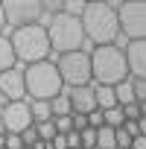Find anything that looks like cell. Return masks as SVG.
I'll return each instance as SVG.
<instances>
[{
    "label": "cell",
    "instance_id": "1",
    "mask_svg": "<svg viewBox=\"0 0 146 149\" xmlns=\"http://www.w3.org/2000/svg\"><path fill=\"white\" fill-rule=\"evenodd\" d=\"M85 41L99 44H117L120 38V26H117V12L105 3V0H94V3H85L82 15H79Z\"/></svg>",
    "mask_w": 146,
    "mask_h": 149
},
{
    "label": "cell",
    "instance_id": "2",
    "mask_svg": "<svg viewBox=\"0 0 146 149\" xmlns=\"http://www.w3.org/2000/svg\"><path fill=\"white\" fill-rule=\"evenodd\" d=\"M12 44V53H15V61H24V64H35V61H47L50 58V38H47V29L41 24H29V26H18L9 38Z\"/></svg>",
    "mask_w": 146,
    "mask_h": 149
},
{
    "label": "cell",
    "instance_id": "3",
    "mask_svg": "<svg viewBox=\"0 0 146 149\" xmlns=\"http://www.w3.org/2000/svg\"><path fill=\"white\" fill-rule=\"evenodd\" d=\"M88 58H91V79H97V85H117V82L129 79L126 58L117 44H99V47H94V53Z\"/></svg>",
    "mask_w": 146,
    "mask_h": 149
},
{
    "label": "cell",
    "instance_id": "4",
    "mask_svg": "<svg viewBox=\"0 0 146 149\" xmlns=\"http://www.w3.org/2000/svg\"><path fill=\"white\" fill-rule=\"evenodd\" d=\"M24 88H26V97L29 100H53L64 91L61 85V76L56 70V61H35V64H26L24 67Z\"/></svg>",
    "mask_w": 146,
    "mask_h": 149
},
{
    "label": "cell",
    "instance_id": "5",
    "mask_svg": "<svg viewBox=\"0 0 146 149\" xmlns=\"http://www.w3.org/2000/svg\"><path fill=\"white\" fill-rule=\"evenodd\" d=\"M44 29H47V38H50V50H56L58 56L73 53V50H82V44H85V32H82L79 18H73L67 12L50 15V21H47Z\"/></svg>",
    "mask_w": 146,
    "mask_h": 149
},
{
    "label": "cell",
    "instance_id": "6",
    "mask_svg": "<svg viewBox=\"0 0 146 149\" xmlns=\"http://www.w3.org/2000/svg\"><path fill=\"white\" fill-rule=\"evenodd\" d=\"M56 70H58V76H61V85H67V88L91 85V58H88L85 50H73V53L58 56Z\"/></svg>",
    "mask_w": 146,
    "mask_h": 149
},
{
    "label": "cell",
    "instance_id": "7",
    "mask_svg": "<svg viewBox=\"0 0 146 149\" xmlns=\"http://www.w3.org/2000/svg\"><path fill=\"white\" fill-rule=\"evenodd\" d=\"M114 12L120 35H126L129 41L146 38V0H123Z\"/></svg>",
    "mask_w": 146,
    "mask_h": 149
},
{
    "label": "cell",
    "instance_id": "8",
    "mask_svg": "<svg viewBox=\"0 0 146 149\" xmlns=\"http://www.w3.org/2000/svg\"><path fill=\"white\" fill-rule=\"evenodd\" d=\"M3 6V18L9 26H29V24H38L44 18V9L38 0H0Z\"/></svg>",
    "mask_w": 146,
    "mask_h": 149
},
{
    "label": "cell",
    "instance_id": "9",
    "mask_svg": "<svg viewBox=\"0 0 146 149\" xmlns=\"http://www.w3.org/2000/svg\"><path fill=\"white\" fill-rule=\"evenodd\" d=\"M0 123H3L6 134H21L24 129L32 126V114H29V102L18 100V102H6L0 108Z\"/></svg>",
    "mask_w": 146,
    "mask_h": 149
},
{
    "label": "cell",
    "instance_id": "10",
    "mask_svg": "<svg viewBox=\"0 0 146 149\" xmlns=\"http://www.w3.org/2000/svg\"><path fill=\"white\" fill-rule=\"evenodd\" d=\"M0 97L6 102H18L26 100V88H24V67H9L0 73Z\"/></svg>",
    "mask_w": 146,
    "mask_h": 149
},
{
    "label": "cell",
    "instance_id": "11",
    "mask_svg": "<svg viewBox=\"0 0 146 149\" xmlns=\"http://www.w3.org/2000/svg\"><path fill=\"white\" fill-rule=\"evenodd\" d=\"M123 58H126L129 76H134V79H146V38L129 41L126 50H123Z\"/></svg>",
    "mask_w": 146,
    "mask_h": 149
},
{
    "label": "cell",
    "instance_id": "12",
    "mask_svg": "<svg viewBox=\"0 0 146 149\" xmlns=\"http://www.w3.org/2000/svg\"><path fill=\"white\" fill-rule=\"evenodd\" d=\"M67 102H70V114H91L97 108L94 102V85H79V88H70L64 91Z\"/></svg>",
    "mask_w": 146,
    "mask_h": 149
},
{
    "label": "cell",
    "instance_id": "13",
    "mask_svg": "<svg viewBox=\"0 0 146 149\" xmlns=\"http://www.w3.org/2000/svg\"><path fill=\"white\" fill-rule=\"evenodd\" d=\"M94 102H97L99 111L114 108V105H117V100H114V88H111V85H94Z\"/></svg>",
    "mask_w": 146,
    "mask_h": 149
},
{
    "label": "cell",
    "instance_id": "14",
    "mask_svg": "<svg viewBox=\"0 0 146 149\" xmlns=\"http://www.w3.org/2000/svg\"><path fill=\"white\" fill-rule=\"evenodd\" d=\"M18 61H15V53H12V44H9V38L0 32V73L3 70H9V67H15Z\"/></svg>",
    "mask_w": 146,
    "mask_h": 149
},
{
    "label": "cell",
    "instance_id": "15",
    "mask_svg": "<svg viewBox=\"0 0 146 149\" xmlns=\"http://www.w3.org/2000/svg\"><path fill=\"white\" fill-rule=\"evenodd\" d=\"M111 88H114V100H117L120 108L129 105V102H134V91H131V82H129V79H123V82H117V85H111Z\"/></svg>",
    "mask_w": 146,
    "mask_h": 149
},
{
    "label": "cell",
    "instance_id": "16",
    "mask_svg": "<svg viewBox=\"0 0 146 149\" xmlns=\"http://www.w3.org/2000/svg\"><path fill=\"white\" fill-rule=\"evenodd\" d=\"M29 114H32V123L53 120V111H50V102H47V100H32V102H29Z\"/></svg>",
    "mask_w": 146,
    "mask_h": 149
},
{
    "label": "cell",
    "instance_id": "17",
    "mask_svg": "<svg viewBox=\"0 0 146 149\" xmlns=\"http://www.w3.org/2000/svg\"><path fill=\"white\" fill-rule=\"evenodd\" d=\"M94 149H117L114 143V129L111 126H99L97 129V146Z\"/></svg>",
    "mask_w": 146,
    "mask_h": 149
},
{
    "label": "cell",
    "instance_id": "18",
    "mask_svg": "<svg viewBox=\"0 0 146 149\" xmlns=\"http://www.w3.org/2000/svg\"><path fill=\"white\" fill-rule=\"evenodd\" d=\"M50 111H53V117H64V114H70V102H67V94H64V91H61L58 97L50 100Z\"/></svg>",
    "mask_w": 146,
    "mask_h": 149
},
{
    "label": "cell",
    "instance_id": "19",
    "mask_svg": "<svg viewBox=\"0 0 146 149\" xmlns=\"http://www.w3.org/2000/svg\"><path fill=\"white\" fill-rule=\"evenodd\" d=\"M123 120H126V117H123V108H120V105H114V108L102 111V123H105V126H111V129H120V126H123Z\"/></svg>",
    "mask_w": 146,
    "mask_h": 149
},
{
    "label": "cell",
    "instance_id": "20",
    "mask_svg": "<svg viewBox=\"0 0 146 149\" xmlns=\"http://www.w3.org/2000/svg\"><path fill=\"white\" fill-rule=\"evenodd\" d=\"M79 146H82V149H94V146H97V129L85 126V129L79 132Z\"/></svg>",
    "mask_w": 146,
    "mask_h": 149
},
{
    "label": "cell",
    "instance_id": "21",
    "mask_svg": "<svg viewBox=\"0 0 146 149\" xmlns=\"http://www.w3.org/2000/svg\"><path fill=\"white\" fill-rule=\"evenodd\" d=\"M85 3H88V0H61V12H67V15H73V18H79L82 9H85Z\"/></svg>",
    "mask_w": 146,
    "mask_h": 149
},
{
    "label": "cell",
    "instance_id": "22",
    "mask_svg": "<svg viewBox=\"0 0 146 149\" xmlns=\"http://www.w3.org/2000/svg\"><path fill=\"white\" fill-rule=\"evenodd\" d=\"M129 82H131V91H134V102L143 105V102H146V79H134V76H131Z\"/></svg>",
    "mask_w": 146,
    "mask_h": 149
},
{
    "label": "cell",
    "instance_id": "23",
    "mask_svg": "<svg viewBox=\"0 0 146 149\" xmlns=\"http://www.w3.org/2000/svg\"><path fill=\"white\" fill-rule=\"evenodd\" d=\"M123 117H126V120H140V117H143V105H137V102L123 105Z\"/></svg>",
    "mask_w": 146,
    "mask_h": 149
},
{
    "label": "cell",
    "instance_id": "24",
    "mask_svg": "<svg viewBox=\"0 0 146 149\" xmlns=\"http://www.w3.org/2000/svg\"><path fill=\"white\" fill-rule=\"evenodd\" d=\"M85 117H88V126H91V129L105 126V123H102V111H99V108H94V111H91V114H85Z\"/></svg>",
    "mask_w": 146,
    "mask_h": 149
},
{
    "label": "cell",
    "instance_id": "25",
    "mask_svg": "<svg viewBox=\"0 0 146 149\" xmlns=\"http://www.w3.org/2000/svg\"><path fill=\"white\" fill-rule=\"evenodd\" d=\"M3 146H6V149H24L21 134H3Z\"/></svg>",
    "mask_w": 146,
    "mask_h": 149
},
{
    "label": "cell",
    "instance_id": "26",
    "mask_svg": "<svg viewBox=\"0 0 146 149\" xmlns=\"http://www.w3.org/2000/svg\"><path fill=\"white\" fill-rule=\"evenodd\" d=\"M38 3H41V9H44V12H53V15H56V12H61V0H38Z\"/></svg>",
    "mask_w": 146,
    "mask_h": 149
},
{
    "label": "cell",
    "instance_id": "27",
    "mask_svg": "<svg viewBox=\"0 0 146 149\" xmlns=\"http://www.w3.org/2000/svg\"><path fill=\"white\" fill-rule=\"evenodd\" d=\"M50 149H67V140H64V134H56V137L50 140Z\"/></svg>",
    "mask_w": 146,
    "mask_h": 149
},
{
    "label": "cell",
    "instance_id": "28",
    "mask_svg": "<svg viewBox=\"0 0 146 149\" xmlns=\"http://www.w3.org/2000/svg\"><path fill=\"white\" fill-rule=\"evenodd\" d=\"M3 26H6V18H3V6H0V32H3Z\"/></svg>",
    "mask_w": 146,
    "mask_h": 149
},
{
    "label": "cell",
    "instance_id": "29",
    "mask_svg": "<svg viewBox=\"0 0 146 149\" xmlns=\"http://www.w3.org/2000/svg\"><path fill=\"white\" fill-rule=\"evenodd\" d=\"M3 134H6V129H3V123H0V137H3Z\"/></svg>",
    "mask_w": 146,
    "mask_h": 149
},
{
    "label": "cell",
    "instance_id": "30",
    "mask_svg": "<svg viewBox=\"0 0 146 149\" xmlns=\"http://www.w3.org/2000/svg\"><path fill=\"white\" fill-rule=\"evenodd\" d=\"M88 3H94V0H88Z\"/></svg>",
    "mask_w": 146,
    "mask_h": 149
}]
</instances>
